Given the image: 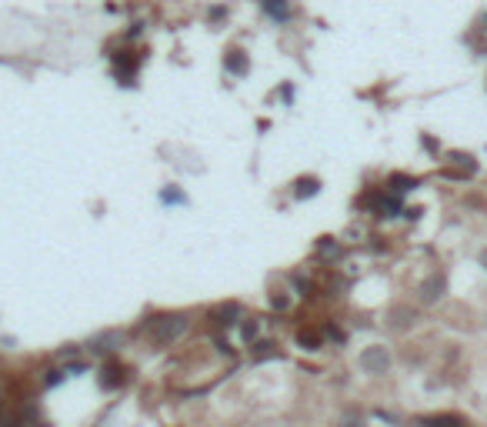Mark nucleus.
Returning a JSON list of instances; mask_svg holds the SVG:
<instances>
[{
  "instance_id": "nucleus-1",
  "label": "nucleus",
  "mask_w": 487,
  "mask_h": 427,
  "mask_svg": "<svg viewBox=\"0 0 487 427\" xmlns=\"http://www.w3.org/2000/svg\"><path fill=\"white\" fill-rule=\"evenodd\" d=\"M147 331H151V340L153 344H174L177 337L187 331V317L183 314H160V317H153L147 324Z\"/></svg>"
},
{
  "instance_id": "nucleus-2",
  "label": "nucleus",
  "mask_w": 487,
  "mask_h": 427,
  "mask_svg": "<svg viewBox=\"0 0 487 427\" xmlns=\"http://www.w3.org/2000/svg\"><path fill=\"white\" fill-rule=\"evenodd\" d=\"M391 364H394V357H391V351L384 344H367L361 351V357H357V367L364 370L367 377H384L391 370Z\"/></svg>"
},
{
  "instance_id": "nucleus-3",
  "label": "nucleus",
  "mask_w": 487,
  "mask_h": 427,
  "mask_svg": "<svg viewBox=\"0 0 487 427\" xmlns=\"http://www.w3.org/2000/svg\"><path fill=\"white\" fill-rule=\"evenodd\" d=\"M444 290H447V280H444V274H430L424 284H421V290H417V294H421V301H424V304H434V301H441V297H444Z\"/></svg>"
},
{
  "instance_id": "nucleus-4",
  "label": "nucleus",
  "mask_w": 487,
  "mask_h": 427,
  "mask_svg": "<svg viewBox=\"0 0 487 427\" xmlns=\"http://www.w3.org/2000/svg\"><path fill=\"white\" fill-rule=\"evenodd\" d=\"M414 320H417V314L411 307H394L391 310V327L394 331H407V327H414Z\"/></svg>"
},
{
  "instance_id": "nucleus-5",
  "label": "nucleus",
  "mask_w": 487,
  "mask_h": 427,
  "mask_svg": "<svg viewBox=\"0 0 487 427\" xmlns=\"http://www.w3.org/2000/svg\"><path fill=\"white\" fill-rule=\"evenodd\" d=\"M121 384H123V370L114 364H107L104 374H100V387H104V391H114V387H121Z\"/></svg>"
},
{
  "instance_id": "nucleus-6",
  "label": "nucleus",
  "mask_w": 487,
  "mask_h": 427,
  "mask_svg": "<svg viewBox=\"0 0 487 427\" xmlns=\"http://www.w3.org/2000/svg\"><path fill=\"white\" fill-rule=\"evenodd\" d=\"M264 10L274 17V20H287V17H290L287 0H264Z\"/></svg>"
},
{
  "instance_id": "nucleus-7",
  "label": "nucleus",
  "mask_w": 487,
  "mask_h": 427,
  "mask_svg": "<svg viewBox=\"0 0 487 427\" xmlns=\"http://www.w3.org/2000/svg\"><path fill=\"white\" fill-rule=\"evenodd\" d=\"M337 427H367V421H364V414H361V411H344Z\"/></svg>"
},
{
  "instance_id": "nucleus-8",
  "label": "nucleus",
  "mask_w": 487,
  "mask_h": 427,
  "mask_svg": "<svg viewBox=\"0 0 487 427\" xmlns=\"http://www.w3.org/2000/svg\"><path fill=\"white\" fill-rule=\"evenodd\" d=\"M227 70L230 74H244V70H247V61H244L241 50H234V54L227 57Z\"/></svg>"
},
{
  "instance_id": "nucleus-9",
  "label": "nucleus",
  "mask_w": 487,
  "mask_h": 427,
  "mask_svg": "<svg viewBox=\"0 0 487 427\" xmlns=\"http://www.w3.org/2000/svg\"><path fill=\"white\" fill-rule=\"evenodd\" d=\"M310 194H317V181H314V177H307V181L297 183V197H310Z\"/></svg>"
},
{
  "instance_id": "nucleus-10",
  "label": "nucleus",
  "mask_w": 487,
  "mask_h": 427,
  "mask_svg": "<svg viewBox=\"0 0 487 427\" xmlns=\"http://www.w3.org/2000/svg\"><path fill=\"white\" fill-rule=\"evenodd\" d=\"M160 197H164V204H187V197H183L181 190H174V187H170V190H164Z\"/></svg>"
},
{
  "instance_id": "nucleus-11",
  "label": "nucleus",
  "mask_w": 487,
  "mask_h": 427,
  "mask_svg": "<svg viewBox=\"0 0 487 427\" xmlns=\"http://www.w3.org/2000/svg\"><path fill=\"white\" fill-rule=\"evenodd\" d=\"M407 187H414V181H407V177H394V181H391V190H394V194H404Z\"/></svg>"
},
{
  "instance_id": "nucleus-12",
  "label": "nucleus",
  "mask_w": 487,
  "mask_h": 427,
  "mask_svg": "<svg viewBox=\"0 0 487 427\" xmlns=\"http://www.w3.org/2000/svg\"><path fill=\"white\" fill-rule=\"evenodd\" d=\"M297 340H301V347H307V351H314V347H317V337H314V334H301Z\"/></svg>"
},
{
  "instance_id": "nucleus-13",
  "label": "nucleus",
  "mask_w": 487,
  "mask_h": 427,
  "mask_svg": "<svg viewBox=\"0 0 487 427\" xmlns=\"http://www.w3.org/2000/svg\"><path fill=\"white\" fill-rule=\"evenodd\" d=\"M477 260H481V267H484V271H487V247H484V250H481V254H477Z\"/></svg>"
},
{
  "instance_id": "nucleus-14",
  "label": "nucleus",
  "mask_w": 487,
  "mask_h": 427,
  "mask_svg": "<svg viewBox=\"0 0 487 427\" xmlns=\"http://www.w3.org/2000/svg\"><path fill=\"white\" fill-rule=\"evenodd\" d=\"M417 427H424V424H417Z\"/></svg>"
}]
</instances>
